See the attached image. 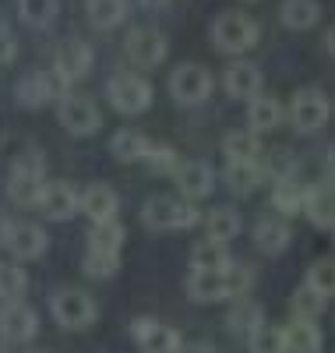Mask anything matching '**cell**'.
Wrapping results in <instances>:
<instances>
[{"mask_svg":"<svg viewBox=\"0 0 335 353\" xmlns=\"http://www.w3.org/2000/svg\"><path fill=\"white\" fill-rule=\"evenodd\" d=\"M198 219L201 216L187 198H170V194H159V198L145 201V209H141V223L148 230H156V233L191 230V226H198Z\"/></svg>","mask_w":335,"mask_h":353,"instance_id":"cell-1","label":"cell"},{"mask_svg":"<svg viewBox=\"0 0 335 353\" xmlns=\"http://www.w3.org/2000/svg\"><path fill=\"white\" fill-rule=\"evenodd\" d=\"M43 173H46V163L39 152H25L14 170H11V181H8V198L18 205V209H32L39 205V194H43Z\"/></svg>","mask_w":335,"mask_h":353,"instance_id":"cell-2","label":"cell"},{"mask_svg":"<svg viewBox=\"0 0 335 353\" xmlns=\"http://www.w3.org/2000/svg\"><path fill=\"white\" fill-rule=\"evenodd\" d=\"M68 88H71V81L60 74L57 68H50V71H32V74L18 78L14 96H18L21 106L39 110V106L53 103V99H64V96H68Z\"/></svg>","mask_w":335,"mask_h":353,"instance_id":"cell-3","label":"cell"},{"mask_svg":"<svg viewBox=\"0 0 335 353\" xmlns=\"http://www.w3.org/2000/svg\"><path fill=\"white\" fill-rule=\"evenodd\" d=\"M212 43L219 53H243L258 43V25L240 11H223L212 21Z\"/></svg>","mask_w":335,"mask_h":353,"instance_id":"cell-4","label":"cell"},{"mask_svg":"<svg viewBox=\"0 0 335 353\" xmlns=\"http://www.w3.org/2000/svg\"><path fill=\"white\" fill-rule=\"evenodd\" d=\"M106 96H110L113 110L134 117V113H145L152 106V85L141 74H134V71H120V74L110 78Z\"/></svg>","mask_w":335,"mask_h":353,"instance_id":"cell-5","label":"cell"},{"mask_svg":"<svg viewBox=\"0 0 335 353\" xmlns=\"http://www.w3.org/2000/svg\"><path fill=\"white\" fill-rule=\"evenodd\" d=\"M50 311L57 318V325L64 329H88L96 321V301L81 290H60L50 297Z\"/></svg>","mask_w":335,"mask_h":353,"instance_id":"cell-6","label":"cell"},{"mask_svg":"<svg viewBox=\"0 0 335 353\" xmlns=\"http://www.w3.org/2000/svg\"><path fill=\"white\" fill-rule=\"evenodd\" d=\"M328 117H332V103H328L325 92H318V88H300V92L293 96V103H290V121L303 134L321 131L328 124Z\"/></svg>","mask_w":335,"mask_h":353,"instance_id":"cell-7","label":"cell"},{"mask_svg":"<svg viewBox=\"0 0 335 353\" xmlns=\"http://www.w3.org/2000/svg\"><path fill=\"white\" fill-rule=\"evenodd\" d=\"M212 85H216V81H212L208 68H201V64H180L170 74V96L176 103H184V106H198V103H205L212 96Z\"/></svg>","mask_w":335,"mask_h":353,"instance_id":"cell-8","label":"cell"},{"mask_svg":"<svg viewBox=\"0 0 335 353\" xmlns=\"http://www.w3.org/2000/svg\"><path fill=\"white\" fill-rule=\"evenodd\" d=\"M124 53L134 68H159L166 61V36L159 28H131V36L124 43Z\"/></svg>","mask_w":335,"mask_h":353,"instance_id":"cell-9","label":"cell"},{"mask_svg":"<svg viewBox=\"0 0 335 353\" xmlns=\"http://www.w3.org/2000/svg\"><path fill=\"white\" fill-rule=\"evenodd\" d=\"M60 124H64L71 134H96L103 128V113L92 99H85V96H64L60 99Z\"/></svg>","mask_w":335,"mask_h":353,"instance_id":"cell-10","label":"cell"},{"mask_svg":"<svg viewBox=\"0 0 335 353\" xmlns=\"http://www.w3.org/2000/svg\"><path fill=\"white\" fill-rule=\"evenodd\" d=\"M36 332H39L36 307L25 301H8L4 311H0V336L8 343H28V339H36Z\"/></svg>","mask_w":335,"mask_h":353,"instance_id":"cell-11","label":"cell"},{"mask_svg":"<svg viewBox=\"0 0 335 353\" xmlns=\"http://www.w3.org/2000/svg\"><path fill=\"white\" fill-rule=\"evenodd\" d=\"M36 209L50 219V223H68L81 212V198L71 184H43V194H39V205Z\"/></svg>","mask_w":335,"mask_h":353,"instance_id":"cell-12","label":"cell"},{"mask_svg":"<svg viewBox=\"0 0 335 353\" xmlns=\"http://www.w3.org/2000/svg\"><path fill=\"white\" fill-rule=\"evenodd\" d=\"M176 188L180 194H184L187 201H201L212 194V188H216V170H212L208 163L201 159H187V163H180L176 166Z\"/></svg>","mask_w":335,"mask_h":353,"instance_id":"cell-13","label":"cell"},{"mask_svg":"<svg viewBox=\"0 0 335 353\" xmlns=\"http://www.w3.org/2000/svg\"><path fill=\"white\" fill-rule=\"evenodd\" d=\"M4 244H8V251H11L18 261H36V258L50 248V237H46V230L36 226V223H11Z\"/></svg>","mask_w":335,"mask_h":353,"instance_id":"cell-14","label":"cell"},{"mask_svg":"<svg viewBox=\"0 0 335 353\" xmlns=\"http://www.w3.org/2000/svg\"><path fill=\"white\" fill-rule=\"evenodd\" d=\"M60 74H64L71 85L81 81L88 71H92V46L85 39H64L57 46V64H53Z\"/></svg>","mask_w":335,"mask_h":353,"instance_id":"cell-15","label":"cell"},{"mask_svg":"<svg viewBox=\"0 0 335 353\" xmlns=\"http://www.w3.org/2000/svg\"><path fill=\"white\" fill-rule=\"evenodd\" d=\"M223 85L233 99H254L261 96V71L247 61H236V64H226V74H223Z\"/></svg>","mask_w":335,"mask_h":353,"instance_id":"cell-16","label":"cell"},{"mask_svg":"<svg viewBox=\"0 0 335 353\" xmlns=\"http://www.w3.org/2000/svg\"><path fill=\"white\" fill-rule=\"evenodd\" d=\"M81 212L92 219V223H103V219H116V209H120V198L110 184H88L81 194Z\"/></svg>","mask_w":335,"mask_h":353,"instance_id":"cell-17","label":"cell"},{"mask_svg":"<svg viewBox=\"0 0 335 353\" xmlns=\"http://www.w3.org/2000/svg\"><path fill=\"white\" fill-rule=\"evenodd\" d=\"M187 297L201 301V304H216L226 301V283H223V269H191L187 276Z\"/></svg>","mask_w":335,"mask_h":353,"instance_id":"cell-18","label":"cell"},{"mask_svg":"<svg viewBox=\"0 0 335 353\" xmlns=\"http://www.w3.org/2000/svg\"><path fill=\"white\" fill-rule=\"evenodd\" d=\"M303 212L314 226H325L332 230L335 226V181H325L318 188L307 191V201H303Z\"/></svg>","mask_w":335,"mask_h":353,"instance_id":"cell-19","label":"cell"},{"mask_svg":"<svg viewBox=\"0 0 335 353\" xmlns=\"http://www.w3.org/2000/svg\"><path fill=\"white\" fill-rule=\"evenodd\" d=\"M223 176H226L230 191L251 194V191H258L261 181H265V166H258V159H226Z\"/></svg>","mask_w":335,"mask_h":353,"instance_id":"cell-20","label":"cell"},{"mask_svg":"<svg viewBox=\"0 0 335 353\" xmlns=\"http://www.w3.org/2000/svg\"><path fill=\"white\" fill-rule=\"evenodd\" d=\"M286 28H296V32H307L321 21V0H283L279 11Z\"/></svg>","mask_w":335,"mask_h":353,"instance_id":"cell-21","label":"cell"},{"mask_svg":"<svg viewBox=\"0 0 335 353\" xmlns=\"http://www.w3.org/2000/svg\"><path fill=\"white\" fill-rule=\"evenodd\" d=\"M254 248L261 254H283L290 248V226L279 219H258L254 223Z\"/></svg>","mask_w":335,"mask_h":353,"instance_id":"cell-22","label":"cell"},{"mask_svg":"<svg viewBox=\"0 0 335 353\" xmlns=\"http://www.w3.org/2000/svg\"><path fill=\"white\" fill-rule=\"evenodd\" d=\"M283 121V106L279 99H272V96H254L247 99V128L251 131H272V128H279Z\"/></svg>","mask_w":335,"mask_h":353,"instance_id":"cell-23","label":"cell"},{"mask_svg":"<svg viewBox=\"0 0 335 353\" xmlns=\"http://www.w3.org/2000/svg\"><path fill=\"white\" fill-rule=\"evenodd\" d=\"M283 336H286V350H293V353L321 350V329H318V321H311V318H293L290 325L283 329Z\"/></svg>","mask_w":335,"mask_h":353,"instance_id":"cell-24","label":"cell"},{"mask_svg":"<svg viewBox=\"0 0 335 353\" xmlns=\"http://www.w3.org/2000/svg\"><path fill=\"white\" fill-rule=\"evenodd\" d=\"M148 138L141 134V131H134V128H124V131H116L113 138H110V152H113V159H120V163H138L145 152H148Z\"/></svg>","mask_w":335,"mask_h":353,"instance_id":"cell-25","label":"cell"},{"mask_svg":"<svg viewBox=\"0 0 335 353\" xmlns=\"http://www.w3.org/2000/svg\"><path fill=\"white\" fill-rule=\"evenodd\" d=\"M303 201H307V188H300L290 176L286 181H276V188H272V209L279 216H300Z\"/></svg>","mask_w":335,"mask_h":353,"instance_id":"cell-26","label":"cell"},{"mask_svg":"<svg viewBox=\"0 0 335 353\" xmlns=\"http://www.w3.org/2000/svg\"><path fill=\"white\" fill-rule=\"evenodd\" d=\"M85 11H88V21L106 32V28H116L124 21L131 8H128V0H88Z\"/></svg>","mask_w":335,"mask_h":353,"instance_id":"cell-27","label":"cell"},{"mask_svg":"<svg viewBox=\"0 0 335 353\" xmlns=\"http://www.w3.org/2000/svg\"><path fill=\"white\" fill-rule=\"evenodd\" d=\"M141 353H180V346H184V339H180L176 329L170 325H159V321H152V329L138 339Z\"/></svg>","mask_w":335,"mask_h":353,"instance_id":"cell-28","label":"cell"},{"mask_svg":"<svg viewBox=\"0 0 335 353\" xmlns=\"http://www.w3.org/2000/svg\"><path fill=\"white\" fill-rule=\"evenodd\" d=\"M124 241H128V230L120 226L116 219L92 223V230H88V248H96V251H116V254H120Z\"/></svg>","mask_w":335,"mask_h":353,"instance_id":"cell-29","label":"cell"},{"mask_svg":"<svg viewBox=\"0 0 335 353\" xmlns=\"http://www.w3.org/2000/svg\"><path fill=\"white\" fill-rule=\"evenodd\" d=\"M191 265H194V269H226V265H230V248L223 241L205 237V241H198L191 248Z\"/></svg>","mask_w":335,"mask_h":353,"instance_id":"cell-30","label":"cell"},{"mask_svg":"<svg viewBox=\"0 0 335 353\" xmlns=\"http://www.w3.org/2000/svg\"><path fill=\"white\" fill-rule=\"evenodd\" d=\"M208 237L212 241H223V244H230L236 233H240V212L236 209H230V205H219V209H212L208 212Z\"/></svg>","mask_w":335,"mask_h":353,"instance_id":"cell-31","label":"cell"},{"mask_svg":"<svg viewBox=\"0 0 335 353\" xmlns=\"http://www.w3.org/2000/svg\"><path fill=\"white\" fill-rule=\"evenodd\" d=\"M265 321V314H261V307L254 304V301H247V297H240L233 307H230V314H226V325L233 329V332H254L258 325Z\"/></svg>","mask_w":335,"mask_h":353,"instance_id":"cell-32","label":"cell"},{"mask_svg":"<svg viewBox=\"0 0 335 353\" xmlns=\"http://www.w3.org/2000/svg\"><path fill=\"white\" fill-rule=\"evenodd\" d=\"M223 152L226 159H258L261 152V141H258V131H230L223 138Z\"/></svg>","mask_w":335,"mask_h":353,"instance_id":"cell-33","label":"cell"},{"mask_svg":"<svg viewBox=\"0 0 335 353\" xmlns=\"http://www.w3.org/2000/svg\"><path fill=\"white\" fill-rule=\"evenodd\" d=\"M223 283H226V297L240 301V297H247V290L254 286V269L243 261H230L223 269Z\"/></svg>","mask_w":335,"mask_h":353,"instance_id":"cell-34","label":"cell"},{"mask_svg":"<svg viewBox=\"0 0 335 353\" xmlns=\"http://www.w3.org/2000/svg\"><path fill=\"white\" fill-rule=\"evenodd\" d=\"M81 269L92 276V279H110V276H116V269H120V254H116V251H96V248H88Z\"/></svg>","mask_w":335,"mask_h":353,"instance_id":"cell-35","label":"cell"},{"mask_svg":"<svg viewBox=\"0 0 335 353\" xmlns=\"http://www.w3.org/2000/svg\"><path fill=\"white\" fill-rule=\"evenodd\" d=\"M247 343H251V353H286V336H283V329L265 325V321H261L254 332H247Z\"/></svg>","mask_w":335,"mask_h":353,"instance_id":"cell-36","label":"cell"},{"mask_svg":"<svg viewBox=\"0 0 335 353\" xmlns=\"http://www.w3.org/2000/svg\"><path fill=\"white\" fill-rule=\"evenodd\" d=\"M290 304H293V318H311V321H314V318L325 311L328 297H321L318 290H311L307 283H303V286L293 293V301H290Z\"/></svg>","mask_w":335,"mask_h":353,"instance_id":"cell-37","label":"cell"},{"mask_svg":"<svg viewBox=\"0 0 335 353\" xmlns=\"http://www.w3.org/2000/svg\"><path fill=\"white\" fill-rule=\"evenodd\" d=\"M18 14H21L25 25L46 28L57 14V0H18Z\"/></svg>","mask_w":335,"mask_h":353,"instance_id":"cell-38","label":"cell"},{"mask_svg":"<svg viewBox=\"0 0 335 353\" xmlns=\"http://www.w3.org/2000/svg\"><path fill=\"white\" fill-rule=\"evenodd\" d=\"M28 286V276L18 265H4L0 261V301H21V293Z\"/></svg>","mask_w":335,"mask_h":353,"instance_id":"cell-39","label":"cell"},{"mask_svg":"<svg viewBox=\"0 0 335 353\" xmlns=\"http://www.w3.org/2000/svg\"><path fill=\"white\" fill-rule=\"evenodd\" d=\"M145 163H148V170L152 173H159V176H173L176 173V166H180V159H176V152L170 149V145H148V152L141 156Z\"/></svg>","mask_w":335,"mask_h":353,"instance_id":"cell-40","label":"cell"},{"mask_svg":"<svg viewBox=\"0 0 335 353\" xmlns=\"http://www.w3.org/2000/svg\"><path fill=\"white\" fill-rule=\"evenodd\" d=\"M307 286L321 297H335V261H314L307 269Z\"/></svg>","mask_w":335,"mask_h":353,"instance_id":"cell-41","label":"cell"},{"mask_svg":"<svg viewBox=\"0 0 335 353\" xmlns=\"http://www.w3.org/2000/svg\"><path fill=\"white\" fill-rule=\"evenodd\" d=\"M14 57H18V43H14V36H4L0 39V68L14 64Z\"/></svg>","mask_w":335,"mask_h":353,"instance_id":"cell-42","label":"cell"},{"mask_svg":"<svg viewBox=\"0 0 335 353\" xmlns=\"http://www.w3.org/2000/svg\"><path fill=\"white\" fill-rule=\"evenodd\" d=\"M148 329H152V318H134V321H131V336H134V343H138Z\"/></svg>","mask_w":335,"mask_h":353,"instance_id":"cell-43","label":"cell"},{"mask_svg":"<svg viewBox=\"0 0 335 353\" xmlns=\"http://www.w3.org/2000/svg\"><path fill=\"white\" fill-rule=\"evenodd\" d=\"M180 353H212L208 343H191V346H180Z\"/></svg>","mask_w":335,"mask_h":353,"instance_id":"cell-44","label":"cell"},{"mask_svg":"<svg viewBox=\"0 0 335 353\" xmlns=\"http://www.w3.org/2000/svg\"><path fill=\"white\" fill-rule=\"evenodd\" d=\"M325 50L335 57V28H328V36H325Z\"/></svg>","mask_w":335,"mask_h":353,"instance_id":"cell-45","label":"cell"},{"mask_svg":"<svg viewBox=\"0 0 335 353\" xmlns=\"http://www.w3.org/2000/svg\"><path fill=\"white\" fill-rule=\"evenodd\" d=\"M325 166H328V176L335 181V149H328V159H325Z\"/></svg>","mask_w":335,"mask_h":353,"instance_id":"cell-46","label":"cell"},{"mask_svg":"<svg viewBox=\"0 0 335 353\" xmlns=\"http://www.w3.org/2000/svg\"><path fill=\"white\" fill-rule=\"evenodd\" d=\"M8 230H11V223H8L4 216H0V244H4V241H8Z\"/></svg>","mask_w":335,"mask_h":353,"instance_id":"cell-47","label":"cell"},{"mask_svg":"<svg viewBox=\"0 0 335 353\" xmlns=\"http://www.w3.org/2000/svg\"><path fill=\"white\" fill-rule=\"evenodd\" d=\"M4 36H11V32H8V21H4V14H0V39H4Z\"/></svg>","mask_w":335,"mask_h":353,"instance_id":"cell-48","label":"cell"},{"mask_svg":"<svg viewBox=\"0 0 335 353\" xmlns=\"http://www.w3.org/2000/svg\"><path fill=\"white\" fill-rule=\"evenodd\" d=\"M21 353H43V350H21Z\"/></svg>","mask_w":335,"mask_h":353,"instance_id":"cell-49","label":"cell"},{"mask_svg":"<svg viewBox=\"0 0 335 353\" xmlns=\"http://www.w3.org/2000/svg\"><path fill=\"white\" fill-rule=\"evenodd\" d=\"M303 353H321V350H303Z\"/></svg>","mask_w":335,"mask_h":353,"instance_id":"cell-50","label":"cell"},{"mask_svg":"<svg viewBox=\"0 0 335 353\" xmlns=\"http://www.w3.org/2000/svg\"><path fill=\"white\" fill-rule=\"evenodd\" d=\"M332 241H335V226H332Z\"/></svg>","mask_w":335,"mask_h":353,"instance_id":"cell-51","label":"cell"}]
</instances>
